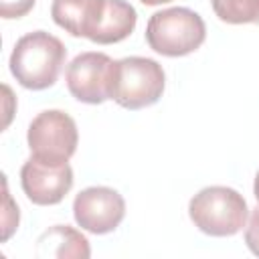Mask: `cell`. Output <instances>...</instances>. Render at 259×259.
<instances>
[{
	"label": "cell",
	"mask_w": 259,
	"mask_h": 259,
	"mask_svg": "<svg viewBox=\"0 0 259 259\" xmlns=\"http://www.w3.org/2000/svg\"><path fill=\"white\" fill-rule=\"evenodd\" d=\"M65 59L67 49L57 36L47 30H34L16 40L8 65L24 89L42 91L55 85Z\"/></svg>",
	"instance_id": "obj_1"
},
{
	"label": "cell",
	"mask_w": 259,
	"mask_h": 259,
	"mask_svg": "<svg viewBox=\"0 0 259 259\" xmlns=\"http://www.w3.org/2000/svg\"><path fill=\"white\" fill-rule=\"evenodd\" d=\"M188 214L194 227L210 237L237 235L249 217L243 194L229 186H206L190 198Z\"/></svg>",
	"instance_id": "obj_2"
},
{
	"label": "cell",
	"mask_w": 259,
	"mask_h": 259,
	"mask_svg": "<svg viewBox=\"0 0 259 259\" xmlns=\"http://www.w3.org/2000/svg\"><path fill=\"white\" fill-rule=\"evenodd\" d=\"M204 20L190 8H166L154 12L146 24V40L150 49L164 57L190 55L204 42Z\"/></svg>",
	"instance_id": "obj_3"
},
{
	"label": "cell",
	"mask_w": 259,
	"mask_h": 259,
	"mask_svg": "<svg viewBox=\"0 0 259 259\" xmlns=\"http://www.w3.org/2000/svg\"><path fill=\"white\" fill-rule=\"evenodd\" d=\"M166 77L158 61L148 57H125L115 61L111 99L123 109L154 105L164 93Z\"/></svg>",
	"instance_id": "obj_4"
},
{
	"label": "cell",
	"mask_w": 259,
	"mask_h": 259,
	"mask_svg": "<svg viewBox=\"0 0 259 259\" xmlns=\"http://www.w3.org/2000/svg\"><path fill=\"white\" fill-rule=\"evenodd\" d=\"M26 142L32 158L47 164H67L79 144L77 123L61 109L40 111L28 125Z\"/></svg>",
	"instance_id": "obj_5"
},
{
	"label": "cell",
	"mask_w": 259,
	"mask_h": 259,
	"mask_svg": "<svg viewBox=\"0 0 259 259\" xmlns=\"http://www.w3.org/2000/svg\"><path fill=\"white\" fill-rule=\"evenodd\" d=\"M113 73L115 61L105 53H81L69 63L65 71L67 89L77 101L99 105L111 99Z\"/></svg>",
	"instance_id": "obj_6"
},
{
	"label": "cell",
	"mask_w": 259,
	"mask_h": 259,
	"mask_svg": "<svg viewBox=\"0 0 259 259\" xmlns=\"http://www.w3.org/2000/svg\"><path fill=\"white\" fill-rule=\"evenodd\" d=\"M73 217L81 229L93 235H105V233L115 231L119 223L123 221L125 200L113 188L89 186L75 196Z\"/></svg>",
	"instance_id": "obj_7"
},
{
	"label": "cell",
	"mask_w": 259,
	"mask_h": 259,
	"mask_svg": "<svg viewBox=\"0 0 259 259\" xmlns=\"http://www.w3.org/2000/svg\"><path fill=\"white\" fill-rule=\"evenodd\" d=\"M20 184L32 204H59L73 188V168L69 162L47 164L30 156L20 168Z\"/></svg>",
	"instance_id": "obj_8"
},
{
	"label": "cell",
	"mask_w": 259,
	"mask_h": 259,
	"mask_svg": "<svg viewBox=\"0 0 259 259\" xmlns=\"http://www.w3.org/2000/svg\"><path fill=\"white\" fill-rule=\"evenodd\" d=\"M138 22L136 8L125 0H103L99 16L95 20L93 30L89 32V40L97 45H113L127 38Z\"/></svg>",
	"instance_id": "obj_9"
},
{
	"label": "cell",
	"mask_w": 259,
	"mask_h": 259,
	"mask_svg": "<svg viewBox=\"0 0 259 259\" xmlns=\"http://www.w3.org/2000/svg\"><path fill=\"white\" fill-rule=\"evenodd\" d=\"M103 0H53L51 16L71 36H89Z\"/></svg>",
	"instance_id": "obj_10"
},
{
	"label": "cell",
	"mask_w": 259,
	"mask_h": 259,
	"mask_svg": "<svg viewBox=\"0 0 259 259\" xmlns=\"http://www.w3.org/2000/svg\"><path fill=\"white\" fill-rule=\"evenodd\" d=\"M91 255L89 241L67 225H55L49 231H45L36 241V257H81L87 259Z\"/></svg>",
	"instance_id": "obj_11"
},
{
	"label": "cell",
	"mask_w": 259,
	"mask_h": 259,
	"mask_svg": "<svg viewBox=\"0 0 259 259\" xmlns=\"http://www.w3.org/2000/svg\"><path fill=\"white\" fill-rule=\"evenodd\" d=\"M214 14L227 24L259 22V0H210Z\"/></svg>",
	"instance_id": "obj_12"
},
{
	"label": "cell",
	"mask_w": 259,
	"mask_h": 259,
	"mask_svg": "<svg viewBox=\"0 0 259 259\" xmlns=\"http://www.w3.org/2000/svg\"><path fill=\"white\" fill-rule=\"evenodd\" d=\"M36 0H0V16L2 18H22L26 16Z\"/></svg>",
	"instance_id": "obj_13"
},
{
	"label": "cell",
	"mask_w": 259,
	"mask_h": 259,
	"mask_svg": "<svg viewBox=\"0 0 259 259\" xmlns=\"http://www.w3.org/2000/svg\"><path fill=\"white\" fill-rule=\"evenodd\" d=\"M245 243L251 249V253L259 257V204L251 210V219L245 229Z\"/></svg>",
	"instance_id": "obj_14"
},
{
	"label": "cell",
	"mask_w": 259,
	"mask_h": 259,
	"mask_svg": "<svg viewBox=\"0 0 259 259\" xmlns=\"http://www.w3.org/2000/svg\"><path fill=\"white\" fill-rule=\"evenodd\" d=\"M142 4L146 6H158V4H166V2H172V0H140Z\"/></svg>",
	"instance_id": "obj_15"
},
{
	"label": "cell",
	"mask_w": 259,
	"mask_h": 259,
	"mask_svg": "<svg viewBox=\"0 0 259 259\" xmlns=\"http://www.w3.org/2000/svg\"><path fill=\"white\" fill-rule=\"evenodd\" d=\"M253 194H255V198H257V202H259V172H257V176H255V184H253Z\"/></svg>",
	"instance_id": "obj_16"
}]
</instances>
